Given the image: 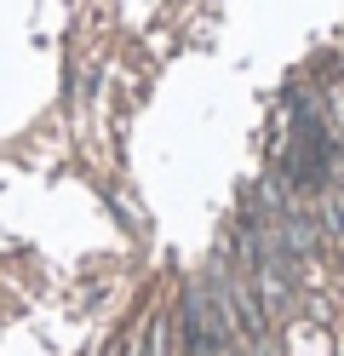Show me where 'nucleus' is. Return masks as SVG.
<instances>
[{
  "instance_id": "nucleus-1",
  "label": "nucleus",
  "mask_w": 344,
  "mask_h": 356,
  "mask_svg": "<svg viewBox=\"0 0 344 356\" xmlns=\"http://www.w3.org/2000/svg\"><path fill=\"white\" fill-rule=\"evenodd\" d=\"M126 356H161V322H144V327H138V339H132Z\"/></svg>"
}]
</instances>
